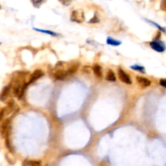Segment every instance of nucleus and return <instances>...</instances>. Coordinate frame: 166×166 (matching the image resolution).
Wrapping results in <instances>:
<instances>
[{"instance_id":"23","label":"nucleus","mask_w":166,"mask_h":166,"mask_svg":"<svg viewBox=\"0 0 166 166\" xmlns=\"http://www.w3.org/2000/svg\"><path fill=\"white\" fill-rule=\"evenodd\" d=\"M82 70L86 72L87 74H90V66H85L82 68Z\"/></svg>"},{"instance_id":"12","label":"nucleus","mask_w":166,"mask_h":166,"mask_svg":"<svg viewBox=\"0 0 166 166\" xmlns=\"http://www.w3.org/2000/svg\"><path fill=\"white\" fill-rule=\"evenodd\" d=\"M106 42V43L108 45L112 46H116V47L120 46L122 43L121 41L118 40H116V39L112 38L110 36L107 37Z\"/></svg>"},{"instance_id":"11","label":"nucleus","mask_w":166,"mask_h":166,"mask_svg":"<svg viewBox=\"0 0 166 166\" xmlns=\"http://www.w3.org/2000/svg\"><path fill=\"white\" fill-rule=\"evenodd\" d=\"M33 29L34 31L39 32V33L47 34V35H50L51 36H53V37H57L58 36H61V35L59 33H55L54 31H50V30H46V29H41L35 28V27H33Z\"/></svg>"},{"instance_id":"19","label":"nucleus","mask_w":166,"mask_h":166,"mask_svg":"<svg viewBox=\"0 0 166 166\" xmlns=\"http://www.w3.org/2000/svg\"><path fill=\"white\" fill-rule=\"evenodd\" d=\"M64 6H69L74 1V0H58Z\"/></svg>"},{"instance_id":"10","label":"nucleus","mask_w":166,"mask_h":166,"mask_svg":"<svg viewBox=\"0 0 166 166\" xmlns=\"http://www.w3.org/2000/svg\"><path fill=\"white\" fill-rule=\"evenodd\" d=\"M14 108H15V106H14V101L13 99L9 100L8 103H7V107L3 109L5 116L9 115V114H11V112L14 110Z\"/></svg>"},{"instance_id":"5","label":"nucleus","mask_w":166,"mask_h":166,"mask_svg":"<svg viewBox=\"0 0 166 166\" xmlns=\"http://www.w3.org/2000/svg\"><path fill=\"white\" fill-rule=\"evenodd\" d=\"M9 125H10V119H7L5 120L1 126V135L3 138H8L9 132Z\"/></svg>"},{"instance_id":"8","label":"nucleus","mask_w":166,"mask_h":166,"mask_svg":"<svg viewBox=\"0 0 166 166\" xmlns=\"http://www.w3.org/2000/svg\"><path fill=\"white\" fill-rule=\"evenodd\" d=\"M136 81L138 83V85L142 88H147L150 86L151 82L147 78H145L143 77L137 76L136 77Z\"/></svg>"},{"instance_id":"17","label":"nucleus","mask_w":166,"mask_h":166,"mask_svg":"<svg viewBox=\"0 0 166 166\" xmlns=\"http://www.w3.org/2000/svg\"><path fill=\"white\" fill-rule=\"evenodd\" d=\"M130 67L133 70H134L136 71H140L141 73H143V74H144V73H145V68H144V67L141 66L136 64V65H134V66H132Z\"/></svg>"},{"instance_id":"22","label":"nucleus","mask_w":166,"mask_h":166,"mask_svg":"<svg viewBox=\"0 0 166 166\" xmlns=\"http://www.w3.org/2000/svg\"><path fill=\"white\" fill-rule=\"evenodd\" d=\"M160 85L164 88H166V79H161L160 80Z\"/></svg>"},{"instance_id":"2","label":"nucleus","mask_w":166,"mask_h":166,"mask_svg":"<svg viewBox=\"0 0 166 166\" xmlns=\"http://www.w3.org/2000/svg\"><path fill=\"white\" fill-rule=\"evenodd\" d=\"M69 75L67 72V68L65 69L64 67V62H59L57 64L53 73V77L57 80H64L65 78Z\"/></svg>"},{"instance_id":"13","label":"nucleus","mask_w":166,"mask_h":166,"mask_svg":"<svg viewBox=\"0 0 166 166\" xmlns=\"http://www.w3.org/2000/svg\"><path fill=\"white\" fill-rule=\"evenodd\" d=\"M93 71L97 78H101L102 77V70L101 66L98 64L94 65L93 67Z\"/></svg>"},{"instance_id":"7","label":"nucleus","mask_w":166,"mask_h":166,"mask_svg":"<svg viewBox=\"0 0 166 166\" xmlns=\"http://www.w3.org/2000/svg\"><path fill=\"white\" fill-rule=\"evenodd\" d=\"M43 75V72L41 70H36L35 71H34L33 74L29 77L28 84H31V83L36 81L38 79H40L41 77H42Z\"/></svg>"},{"instance_id":"16","label":"nucleus","mask_w":166,"mask_h":166,"mask_svg":"<svg viewBox=\"0 0 166 166\" xmlns=\"http://www.w3.org/2000/svg\"><path fill=\"white\" fill-rule=\"evenodd\" d=\"M47 0H31L33 5L35 8H40Z\"/></svg>"},{"instance_id":"3","label":"nucleus","mask_w":166,"mask_h":166,"mask_svg":"<svg viewBox=\"0 0 166 166\" xmlns=\"http://www.w3.org/2000/svg\"><path fill=\"white\" fill-rule=\"evenodd\" d=\"M70 19L74 22L77 23H81L85 21V16L83 10L77 9L71 12Z\"/></svg>"},{"instance_id":"21","label":"nucleus","mask_w":166,"mask_h":166,"mask_svg":"<svg viewBox=\"0 0 166 166\" xmlns=\"http://www.w3.org/2000/svg\"><path fill=\"white\" fill-rule=\"evenodd\" d=\"M160 9L162 11L166 12V0H162L160 2Z\"/></svg>"},{"instance_id":"15","label":"nucleus","mask_w":166,"mask_h":166,"mask_svg":"<svg viewBox=\"0 0 166 166\" xmlns=\"http://www.w3.org/2000/svg\"><path fill=\"white\" fill-rule=\"evenodd\" d=\"M106 79L110 82H115L116 79L114 71L112 70H109L106 73Z\"/></svg>"},{"instance_id":"20","label":"nucleus","mask_w":166,"mask_h":166,"mask_svg":"<svg viewBox=\"0 0 166 166\" xmlns=\"http://www.w3.org/2000/svg\"><path fill=\"white\" fill-rule=\"evenodd\" d=\"M99 18H98V16L96 15V14H95L94 17H93L89 21L90 23H99Z\"/></svg>"},{"instance_id":"1","label":"nucleus","mask_w":166,"mask_h":166,"mask_svg":"<svg viewBox=\"0 0 166 166\" xmlns=\"http://www.w3.org/2000/svg\"><path fill=\"white\" fill-rule=\"evenodd\" d=\"M28 72H19L15 76L14 80V85L12 88L13 94L18 99H20L23 96V93L27 87L28 83L26 82V77Z\"/></svg>"},{"instance_id":"6","label":"nucleus","mask_w":166,"mask_h":166,"mask_svg":"<svg viewBox=\"0 0 166 166\" xmlns=\"http://www.w3.org/2000/svg\"><path fill=\"white\" fill-rule=\"evenodd\" d=\"M118 73L119 79L121 80V81H122L123 82L125 83V84H127V85L131 84L132 81H131V79L130 78V77L129 76V75L126 74L123 70L121 69V68H119Z\"/></svg>"},{"instance_id":"9","label":"nucleus","mask_w":166,"mask_h":166,"mask_svg":"<svg viewBox=\"0 0 166 166\" xmlns=\"http://www.w3.org/2000/svg\"><path fill=\"white\" fill-rule=\"evenodd\" d=\"M11 90V85H8L3 88L2 92L1 93V95H0V99L2 101H4L7 99L9 95L10 94Z\"/></svg>"},{"instance_id":"4","label":"nucleus","mask_w":166,"mask_h":166,"mask_svg":"<svg viewBox=\"0 0 166 166\" xmlns=\"http://www.w3.org/2000/svg\"><path fill=\"white\" fill-rule=\"evenodd\" d=\"M150 47L153 49L155 51L158 53H163L165 51L166 46L165 43L162 41L159 40H153L149 43Z\"/></svg>"},{"instance_id":"18","label":"nucleus","mask_w":166,"mask_h":166,"mask_svg":"<svg viewBox=\"0 0 166 166\" xmlns=\"http://www.w3.org/2000/svg\"><path fill=\"white\" fill-rule=\"evenodd\" d=\"M145 19V20L147 21V22H149V23H151V24H153V25L157 27H158V28L159 29V30L162 31H164V32H166V30L165 29V28H163V27H160V26L158 25V24H157V23H155V22H153V21L149 20V19Z\"/></svg>"},{"instance_id":"14","label":"nucleus","mask_w":166,"mask_h":166,"mask_svg":"<svg viewBox=\"0 0 166 166\" xmlns=\"http://www.w3.org/2000/svg\"><path fill=\"white\" fill-rule=\"evenodd\" d=\"M22 166H41V162L35 160H25Z\"/></svg>"}]
</instances>
